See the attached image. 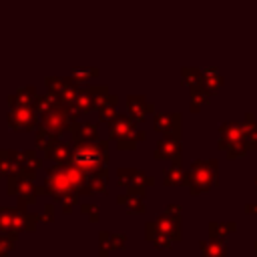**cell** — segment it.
<instances>
[{
    "label": "cell",
    "mask_w": 257,
    "mask_h": 257,
    "mask_svg": "<svg viewBox=\"0 0 257 257\" xmlns=\"http://www.w3.org/2000/svg\"><path fill=\"white\" fill-rule=\"evenodd\" d=\"M44 185L50 191V197L58 201L60 195L66 193H80L86 185V173H82L78 167L68 163H58L50 169H46V181Z\"/></svg>",
    "instance_id": "6da1fadb"
},
{
    "label": "cell",
    "mask_w": 257,
    "mask_h": 257,
    "mask_svg": "<svg viewBox=\"0 0 257 257\" xmlns=\"http://www.w3.org/2000/svg\"><path fill=\"white\" fill-rule=\"evenodd\" d=\"M106 149H108V143L106 141H92V143L74 145L72 165L78 167L82 173L92 175V173L104 169L102 165L106 161Z\"/></svg>",
    "instance_id": "7a4b0ae2"
},
{
    "label": "cell",
    "mask_w": 257,
    "mask_h": 257,
    "mask_svg": "<svg viewBox=\"0 0 257 257\" xmlns=\"http://www.w3.org/2000/svg\"><path fill=\"white\" fill-rule=\"evenodd\" d=\"M36 221H40V215H30L24 213L22 209H10L2 207L0 209V233H14L18 235L20 231H34Z\"/></svg>",
    "instance_id": "3957f363"
},
{
    "label": "cell",
    "mask_w": 257,
    "mask_h": 257,
    "mask_svg": "<svg viewBox=\"0 0 257 257\" xmlns=\"http://www.w3.org/2000/svg\"><path fill=\"white\" fill-rule=\"evenodd\" d=\"M32 181L34 179H26L20 173L8 177V195H16L18 197V201H20L18 209H22V211H24L26 205H34L36 203L38 193H36V187L32 185Z\"/></svg>",
    "instance_id": "277c9868"
},
{
    "label": "cell",
    "mask_w": 257,
    "mask_h": 257,
    "mask_svg": "<svg viewBox=\"0 0 257 257\" xmlns=\"http://www.w3.org/2000/svg\"><path fill=\"white\" fill-rule=\"evenodd\" d=\"M46 86H48V92L56 94L64 106L74 104L76 98H78V94H80V88H78V84H76L74 78L48 76V78H46Z\"/></svg>",
    "instance_id": "5b68a950"
},
{
    "label": "cell",
    "mask_w": 257,
    "mask_h": 257,
    "mask_svg": "<svg viewBox=\"0 0 257 257\" xmlns=\"http://www.w3.org/2000/svg\"><path fill=\"white\" fill-rule=\"evenodd\" d=\"M40 124L34 106H16L8 112V126L12 131H32Z\"/></svg>",
    "instance_id": "8992f818"
},
{
    "label": "cell",
    "mask_w": 257,
    "mask_h": 257,
    "mask_svg": "<svg viewBox=\"0 0 257 257\" xmlns=\"http://www.w3.org/2000/svg\"><path fill=\"white\" fill-rule=\"evenodd\" d=\"M70 114H68V108L62 104V106H56L44 114H40V126H44L46 131H50L52 135H60L64 128L70 126Z\"/></svg>",
    "instance_id": "52a82bcc"
},
{
    "label": "cell",
    "mask_w": 257,
    "mask_h": 257,
    "mask_svg": "<svg viewBox=\"0 0 257 257\" xmlns=\"http://www.w3.org/2000/svg\"><path fill=\"white\" fill-rule=\"evenodd\" d=\"M68 131H70V137H72V143H74V145L98 141V128H96V124H92V122L74 120V122H70Z\"/></svg>",
    "instance_id": "ba28073f"
},
{
    "label": "cell",
    "mask_w": 257,
    "mask_h": 257,
    "mask_svg": "<svg viewBox=\"0 0 257 257\" xmlns=\"http://www.w3.org/2000/svg\"><path fill=\"white\" fill-rule=\"evenodd\" d=\"M135 118L131 116H124V114H116V118L108 124V135H110V139H114V141H118V139H122V137H128V135H135Z\"/></svg>",
    "instance_id": "9c48e42d"
},
{
    "label": "cell",
    "mask_w": 257,
    "mask_h": 257,
    "mask_svg": "<svg viewBox=\"0 0 257 257\" xmlns=\"http://www.w3.org/2000/svg\"><path fill=\"white\" fill-rule=\"evenodd\" d=\"M94 193H100V195L106 193V171L104 169L88 175L86 177V185L80 191V195H94Z\"/></svg>",
    "instance_id": "30bf717a"
},
{
    "label": "cell",
    "mask_w": 257,
    "mask_h": 257,
    "mask_svg": "<svg viewBox=\"0 0 257 257\" xmlns=\"http://www.w3.org/2000/svg\"><path fill=\"white\" fill-rule=\"evenodd\" d=\"M20 173V153L0 151V177H10Z\"/></svg>",
    "instance_id": "8fae6325"
},
{
    "label": "cell",
    "mask_w": 257,
    "mask_h": 257,
    "mask_svg": "<svg viewBox=\"0 0 257 257\" xmlns=\"http://www.w3.org/2000/svg\"><path fill=\"white\" fill-rule=\"evenodd\" d=\"M44 157L54 161V163H68L72 161V149L68 143H60L56 141L54 145H50L46 151H44Z\"/></svg>",
    "instance_id": "7c38bea8"
},
{
    "label": "cell",
    "mask_w": 257,
    "mask_h": 257,
    "mask_svg": "<svg viewBox=\"0 0 257 257\" xmlns=\"http://www.w3.org/2000/svg\"><path fill=\"white\" fill-rule=\"evenodd\" d=\"M36 90L34 86H24L20 90H16V94H10L8 96V104L10 108H16V106H32L34 98H36Z\"/></svg>",
    "instance_id": "4fadbf2b"
},
{
    "label": "cell",
    "mask_w": 257,
    "mask_h": 257,
    "mask_svg": "<svg viewBox=\"0 0 257 257\" xmlns=\"http://www.w3.org/2000/svg\"><path fill=\"white\" fill-rule=\"evenodd\" d=\"M126 106H128L131 116H133L137 122H141V120L145 118V114L153 110V104H147L145 98H143V96H137V94H133V96L126 98Z\"/></svg>",
    "instance_id": "5bb4252c"
},
{
    "label": "cell",
    "mask_w": 257,
    "mask_h": 257,
    "mask_svg": "<svg viewBox=\"0 0 257 257\" xmlns=\"http://www.w3.org/2000/svg\"><path fill=\"white\" fill-rule=\"evenodd\" d=\"M157 159H175L179 157V143L171 137L159 141V147H157Z\"/></svg>",
    "instance_id": "9a60e30c"
},
{
    "label": "cell",
    "mask_w": 257,
    "mask_h": 257,
    "mask_svg": "<svg viewBox=\"0 0 257 257\" xmlns=\"http://www.w3.org/2000/svg\"><path fill=\"white\" fill-rule=\"evenodd\" d=\"M58 141V135H52L50 131H46L44 126H40L38 124V131H36V147L38 149H42V151H46L50 145H54Z\"/></svg>",
    "instance_id": "2e32d148"
},
{
    "label": "cell",
    "mask_w": 257,
    "mask_h": 257,
    "mask_svg": "<svg viewBox=\"0 0 257 257\" xmlns=\"http://www.w3.org/2000/svg\"><path fill=\"white\" fill-rule=\"evenodd\" d=\"M98 74H100V70H98V68H94V66L72 68V78H74L76 82H86V80H92V78H96Z\"/></svg>",
    "instance_id": "e0dca14e"
},
{
    "label": "cell",
    "mask_w": 257,
    "mask_h": 257,
    "mask_svg": "<svg viewBox=\"0 0 257 257\" xmlns=\"http://www.w3.org/2000/svg\"><path fill=\"white\" fill-rule=\"evenodd\" d=\"M173 124H179V114H157L155 116V128L167 133Z\"/></svg>",
    "instance_id": "ac0fdd59"
},
{
    "label": "cell",
    "mask_w": 257,
    "mask_h": 257,
    "mask_svg": "<svg viewBox=\"0 0 257 257\" xmlns=\"http://www.w3.org/2000/svg\"><path fill=\"white\" fill-rule=\"evenodd\" d=\"M16 245V235L14 233H0V257H6Z\"/></svg>",
    "instance_id": "d6986e66"
},
{
    "label": "cell",
    "mask_w": 257,
    "mask_h": 257,
    "mask_svg": "<svg viewBox=\"0 0 257 257\" xmlns=\"http://www.w3.org/2000/svg\"><path fill=\"white\" fill-rule=\"evenodd\" d=\"M78 197H80V193H66V195H60L58 197V201L62 203V211L66 215H70L72 209H74V205H78Z\"/></svg>",
    "instance_id": "ffe728a7"
},
{
    "label": "cell",
    "mask_w": 257,
    "mask_h": 257,
    "mask_svg": "<svg viewBox=\"0 0 257 257\" xmlns=\"http://www.w3.org/2000/svg\"><path fill=\"white\" fill-rule=\"evenodd\" d=\"M116 100L118 98L106 90V92H102V94H98L94 98V108H100V106H116Z\"/></svg>",
    "instance_id": "44dd1931"
},
{
    "label": "cell",
    "mask_w": 257,
    "mask_h": 257,
    "mask_svg": "<svg viewBox=\"0 0 257 257\" xmlns=\"http://www.w3.org/2000/svg\"><path fill=\"white\" fill-rule=\"evenodd\" d=\"M80 211L88 217V221H90V223H98V221H100V217H98V215H100L98 205H94V203H84V205L80 207Z\"/></svg>",
    "instance_id": "7402d4cb"
},
{
    "label": "cell",
    "mask_w": 257,
    "mask_h": 257,
    "mask_svg": "<svg viewBox=\"0 0 257 257\" xmlns=\"http://www.w3.org/2000/svg\"><path fill=\"white\" fill-rule=\"evenodd\" d=\"M110 235L112 233H108V231H102L100 233V237H98V243H100V257H108V253L112 251V241H110Z\"/></svg>",
    "instance_id": "603a6c76"
},
{
    "label": "cell",
    "mask_w": 257,
    "mask_h": 257,
    "mask_svg": "<svg viewBox=\"0 0 257 257\" xmlns=\"http://www.w3.org/2000/svg\"><path fill=\"white\" fill-rule=\"evenodd\" d=\"M137 141H139V139H137V133H135V135H128V137L118 139V141H116V147H118L120 151H126V149L131 151V149L137 147Z\"/></svg>",
    "instance_id": "cb8c5ba5"
},
{
    "label": "cell",
    "mask_w": 257,
    "mask_h": 257,
    "mask_svg": "<svg viewBox=\"0 0 257 257\" xmlns=\"http://www.w3.org/2000/svg\"><path fill=\"white\" fill-rule=\"evenodd\" d=\"M98 118H100L102 122H110V120H114V118H116V110H114V106H100V108H98Z\"/></svg>",
    "instance_id": "d4e9b609"
},
{
    "label": "cell",
    "mask_w": 257,
    "mask_h": 257,
    "mask_svg": "<svg viewBox=\"0 0 257 257\" xmlns=\"http://www.w3.org/2000/svg\"><path fill=\"white\" fill-rule=\"evenodd\" d=\"M177 183H181V171L177 167H171L165 175V185H177Z\"/></svg>",
    "instance_id": "484cf974"
},
{
    "label": "cell",
    "mask_w": 257,
    "mask_h": 257,
    "mask_svg": "<svg viewBox=\"0 0 257 257\" xmlns=\"http://www.w3.org/2000/svg\"><path fill=\"white\" fill-rule=\"evenodd\" d=\"M131 175H133V169H118V173H116L118 187H128L131 185Z\"/></svg>",
    "instance_id": "4316f807"
},
{
    "label": "cell",
    "mask_w": 257,
    "mask_h": 257,
    "mask_svg": "<svg viewBox=\"0 0 257 257\" xmlns=\"http://www.w3.org/2000/svg\"><path fill=\"white\" fill-rule=\"evenodd\" d=\"M110 241H112V249H122L124 243H126V235H122V233H112V235H110Z\"/></svg>",
    "instance_id": "83f0119b"
},
{
    "label": "cell",
    "mask_w": 257,
    "mask_h": 257,
    "mask_svg": "<svg viewBox=\"0 0 257 257\" xmlns=\"http://www.w3.org/2000/svg\"><path fill=\"white\" fill-rule=\"evenodd\" d=\"M52 219H54V205H52V203H46V205H44V213L40 215V221H44V223L48 221V223H50Z\"/></svg>",
    "instance_id": "f1b7e54d"
}]
</instances>
